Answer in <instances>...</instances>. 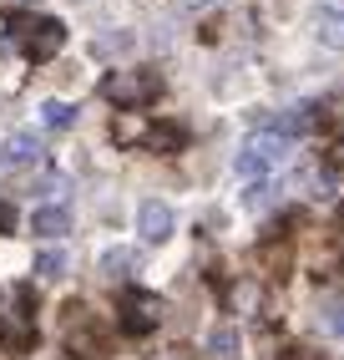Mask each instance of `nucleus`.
<instances>
[{
  "mask_svg": "<svg viewBox=\"0 0 344 360\" xmlns=\"http://www.w3.org/2000/svg\"><path fill=\"white\" fill-rule=\"evenodd\" d=\"M102 97L121 112H137L147 102H157L162 97V77L157 71H147V66H127V71H112V77L102 82Z\"/></svg>",
  "mask_w": 344,
  "mask_h": 360,
  "instance_id": "f257e3e1",
  "label": "nucleus"
},
{
  "mask_svg": "<svg viewBox=\"0 0 344 360\" xmlns=\"http://www.w3.org/2000/svg\"><path fill=\"white\" fill-rule=\"evenodd\" d=\"M11 31H15L20 51H26L31 61H51L66 46V26L56 15H11Z\"/></svg>",
  "mask_w": 344,
  "mask_h": 360,
  "instance_id": "f03ea898",
  "label": "nucleus"
},
{
  "mask_svg": "<svg viewBox=\"0 0 344 360\" xmlns=\"http://www.w3.org/2000/svg\"><path fill=\"white\" fill-rule=\"evenodd\" d=\"M284 158H289V137H284V132H253L249 142H243V153H238V167H243L249 178H253V173L268 178Z\"/></svg>",
  "mask_w": 344,
  "mask_h": 360,
  "instance_id": "7ed1b4c3",
  "label": "nucleus"
},
{
  "mask_svg": "<svg viewBox=\"0 0 344 360\" xmlns=\"http://www.w3.org/2000/svg\"><path fill=\"white\" fill-rule=\"evenodd\" d=\"M117 315H121V330H127V335H152L162 325V300L142 295V290H127L121 304H117Z\"/></svg>",
  "mask_w": 344,
  "mask_h": 360,
  "instance_id": "20e7f679",
  "label": "nucleus"
},
{
  "mask_svg": "<svg viewBox=\"0 0 344 360\" xmlns=\"http://www.w3.org/2000/svg\"><path fill=\"white\" fill-rule=\"evenodd\" d=\"M137 233L147 238V244H162V238L172 233V208H167L162 198L137 203Z\"/></svg>",
  "mask_w": 344,
  "mask_h": 360,
  "instance_id": "39448f33",
  "label": "nucleus"
},
{
  "mask_svg": "<svg viewBox=\"0 0 344 360\" xmlns=\"http://www.w3.org/2000/svg\"><path fill=\"white\" fill-rule=\"evenodd\" d=\"M31 162H41V137L36 132L6 137V148H0V167H31Z\"/></svg>",
  "mask_w": 344,
  "mask_h": 360,
  "instance_id": "423d86ee",
  "label": "nucleus"
},
{
  "mask_svg": "<svg viewBox=\"0 0 344 360\" xmlns=\"http://www.w3.org/2000/svg\"><path fill=\"white\" fill-rule=\"evenodd\" d=\"M314 26H319V41L324 46H344V0H319Z\"/></svg>",
  "mask_w": 344,
  "mask_h": 360,
  "instance_id": "0eeeda50",
  "label": "nucleus"
},
{
  "mask_svg": "<svg viewBox=\"0 0 344 360\" xmlns=\"http://www.w3.org/2000/svg\"><path fill=\"white\" fill-rule=\"evenodd\" d=\"M31 233H41V238H61V233H71V213H66L61 203L36 208V213H31Z\"/></svg>",
  "mask_w": 344,
  "mask_h": 360,
  "instance_id": "6e6552de",
  "label": "nucleus"
},
{
  "mask_svg": "<svg viewBox=\"0 0 344 360\" xmlns=\"http://www.w3.org/2000/svg\"><path fill=\"white\" fill-rule=\"evenodd\" d=\"M208 355L213 360H238V330L233 325H213L208 330Z\"/></svg>",
  "mask_w": 344,
  "mask_h": 360,
  "instance_id": "1a4fd4ad",
  "label": "nucleus"
},
{
  "mask_svg": "<svg viewBox=\"0 0 344 360\" xmlns=\"http://www.w3.org/2000/svg\"><path fill=\"white\" fill-rule=\"evenodd\" d=\"M319 122H324V117H319V102H299V107L284 117V132H299V137H304V132H314Z\"/></svg>",
  "mask_w": 344,
  "mask_h": 360,
  "instance_id": "9d476101",
  "label": "nucleus"
},
{
  "mask_svg": "<svg viewBox=\"0 0 344 360\" xmlns=\"http://www.w3.org/2000/svg\"><path fill=\"white\" fill-rule=\"evenodd\" d=\"M319 325H324V335H344V295H329L319 304Z\"/></svg>",
  "mask_w": 344,
  "mask_h": 360,
  "instance_id": "9b49d317",
  "label": "nucleus"
},
{
  "mask_svg": "<svg viewBox=\"0 0 344 360\" xmlns=\"http://www.w3.org/2000/svg\"><path fill=\"white\" fill-rule=\"evenodd\" d=\"M41 122L61 132V127H71V122H77V107H71V102H56V97H51V102L41 107Z\"/></svg>",
  "mask_w": 344,
  "mask_h": 360,
  "instance_id": "f8f14e48",
  "label": "nucleus"
},
{
  "mask_svg": "<svg viewBox=\"0 0 344 360\" xmlns=\"http://www.w3.org/2000/svg\"><path fill=\"white\" fill-rule=\"evenodd\" d=\"M117 142H152V127L127 112V117H117Z\"/></svg>",
  "mask_w": 344,
  "mask_h": 360,
  "instance_id": "ddd939ff",
  "label": "nucleus"
},
{
  "mask_svg": "<svg viewBox=\"0 0 344 360\" xmlns=\"http://www.w3.org/2000/svg\"><path fill=\"white\" fill-rule=\"evenodd\" d=\"M36 274H41V279H61V274H66V254H61V249H41V254H36Z\"/></svg>",
  "mask_w": 344,
  "mask_h": 360,
  "instance_id": "4468645a",
  "label": "nucleus"
},
{
  "mask_svg": "<svg viewBox=\"0 0 344 360\" xmlns=\"http://www.w3.org/2000/svg\"><path fill=\"white\" fill-rule=\"evenodd\" d=\"M268 203H274V183H268V178H258V183H249V193H243V208H268Z\"/></svg>",
  "mask_w": 344,
  "mask_h": 360,
  "instance_id": "2eb2a0df",
  "label": "nucleus"
},
{
  "mask_svg": "<svg viewBox=\"0 0 344 360\" xmlns=\"http://www.w3.org/2000/svg\"><path fill=\"white\" fill-rule=\"evenodd\" d=\"M127 269H132V254H127V249H107V254H102V274H107V279H121Z\"/></svg>",
  "mask_w": 344,
  "mask_h": 360,
  "instance_id": "dca6fc26",
  "label": "nucleus"
},
{
  "mask_svg": "<svg viewBox=\"0 0 344 360\" xmlns=\"http://www.w3.org/2000/svg\"><path fill=\"white\" fill-rule=\"evenodd\" d=\"M6 224H11V208H6V203H0V229H6Z\"/></svg>",
  "mask_w": 344,
  "mask_h": 360,
  "instance_id": "f3484780",
  "label": "nucleus"
},
{
  "mask_svg": "<svg viewBox=\"0 0 344 360\" xmlns=\"http://www.w3.org/2000/svg\"><path fill=\"white\" fill-rule=\"evenodd\" d=\"M339 219H344V213H339Z\"/></svg>",
  "mask_w": 344,
  "mask_h": 360,
  "instance_id": "a211bd4d",
  "label": "nucleus"
}]
</instances>
